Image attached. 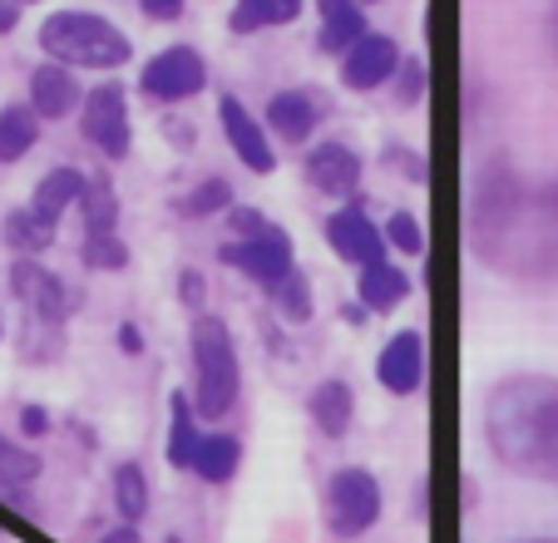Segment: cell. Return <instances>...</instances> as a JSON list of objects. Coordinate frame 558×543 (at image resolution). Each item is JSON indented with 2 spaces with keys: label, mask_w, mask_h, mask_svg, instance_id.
<instances>
[{
  "label": "cell",
  "mask_w": 558,
  "mask_h": 543,
  "mask_svg": "<svg viewBox=\"0 0 558 543\" xmlns=\"http://www.w3.org/2000/svg\"><path fill=\"white\" fill-rule=\"evenodd\" d=\"M40 50L50 55V64H64V70H119L129 64L134 45L119 31L114 21L95 11H60L40 25Z\"/></svg>",
  "instance_id": "obj_5"
},
{
  "label": "cell",
  "mask_w": 558,
  "mask_h": 543,
  "mask_svg": "<svg viewBox=\"0 0 558 543\" xmlns=\"http://www.w3.org/2000/svg\"><path fill=\"white\" fill-rule=\"evenodd\" d=\"M189 355H193V390L189 406L198 420H222L238 406L243 390V371H238V346L222 316H193L189 326Z\"/></svg>",
  "instance_id": "obj_4"
},
{
  "label": "cell",
  "mask_w": 558,
  "mask_h": 543,
  "mask_svg": "<svg viewBox=\"0 0 558 543\" xmlns=\"http://www.w3.org/2000/svg\"><path fill=\"white\" fill-rule=\"evenodd\" d=\"M80 193H85V173H80V168H54V173H45L40 183H35L25 213H31L35 222H45V228H60V218L80 203Z\"/></svg>",
  "instance_id": "obj_17"
},
{
  "label": "cell",
  "mask_w": 558,
  "mask_h": 543,
  "mask_svg": "<svg viewBox=\"0 0 558 543\" xmlns=\"http://www.w3.org/2000/svg\"><path fill=\"white\" fill-rule=\"evenodd\" d=\"M380 509H386L380 484H376V474L361 470V464H347V470H337L327 480V529H331V539L351 543V539H361V533H371L380 523Z\"/></svg>",
  "instance_id": "obj_6"
},
{
  "label": "cell",
  "mask_w": 558,
  "mask_h": 543,
  "mask_svg": "<svg viewBox=\"0 0 558 543\" xmlns=\"http://www.w3.org/2000/svg\"><path fill=\"white\" fill-rule=\"evenodd\" d=\"M80 208H85V238H105L119 222V198L105 178H85V193H80Z\"/></svg>",
  "instance_id": "obj_27"
},
{
  "label": "cell",
  "mask_w": 558,
  "mask_h": 543,
  "mask_svg": "<svg viewBox=\"0 0 558 543\" xmlns=\"http://www.w3.org/2000/svg\"><path fill=\"white\" fill-rule=\"evenodd\" d=\"M218 119H222V134H228V148L243 158V168H253V173H272V168H277L272 138H267V129L257 124L253 114H247L243 99H238V95H222Z\"/></svg>",
  "instance_id": "obj_12"
},
{
  "label": "cell",
  "mask_w": 558,
  "mask_h": 543,
  "mask_svg": "<svg viewBox=\"0 0 558 543\" xmlns=\"http://www.w3.org/2000/svg\"><path fill=\"white\" fill-rule=\"evenodd\" d=\"M386 164L390 168H401L411 183H425V158L415 154V148H405V144H386Z\"/></svg>",
  "instance_id": "obj_35"
},
{
  "label": "cell",
  "mask_w": 558,
  "mask_h": 543,
  "mask_svg": "<svg viewBox=\"0 0 558 543\" xmlns=\"http://www.w3.org/2000/svg\"><path fill=\"white\" fill-rule=\"evenodd\" d=\"M11 297L21 302V351L31 361H54L64 351V322L80 312L85 297L64 282L60 272H50L45 262L21 257L11 267Z\"/></svg>",
  "instance_id": "obj_3"
},
{
  "label": "cell",
  "mask_w": 558,
  "mask_h": 543,
  "mask_svg": "<svg viewBox=\"0 0 558 543\" xmlns=\"http://www.w3.org/2000/svg\"><path fill=\"white\" fill-rule=\"evenodd\" d=\"M228 208H232L228 178H203L198 189L183 198V213H189V218H213V213H228Z\"/></svg>",
  "instance_id": "obj_32"
},
{
  "label": "cell",
  "mask_w": 558,
  "mask_h": 543,
  "mask_svg": "<svg viewBox=\"0 0 558 543\" xmlns=\"http://www.w3.org/2000/svg\"><path fill=\"white\" fill-rule=\"evenodd\" d=\"M99 543H144V539H138V529H134V523H119V529H109Z\"/></svg>",
  "instance_id": "obj_41"
},
{
  "label": "cell",
  "mask_w": 558,
  "mask_h": 543,
  "mask_svg": "<svg viewBox=\"0 0 558 543\" xmlns=\"http://www.w3.org/2000/svg\"><path fill=\"white\" fill-rule=\"evenodd\" d=\"M470 242L505 277L558 282V178L529 183L509 164H489L470 198Z\"/></svg>",
  "instance_id": "obj_1"
},
{
  "label": "cell",
  "mask_w": 558,
  "mask_h": 543,
  "mask_svg": "<svg viewBox=\"0 0 558 543\" xmlns=\"http://www.w3.org/2000/svg\"><path fill=\"white\" fill-rule=\"evenodd\" d=\"M296 15H302V0H238L228 15V31L257 35V31H272V25H292Z\"/></svg>",
  "instance_id": "obj_22"
},
{
  "label": "cell",
  "mask_w": 558,
  "mask_h": 543,
  "mask_svg": "<svg viewBox=\"0 0 558 543\" xmlns=\"http://www.w3.org/2000/svg\"><path fill=\"white\" fill-rule=\"evenodd\" d=\"M267 292H272V306L282 312V322H296V326L312 322V282H306V277H302L296 267L287 272L282 282L267 287Z\"/></svg>",
  "instance_id": "obj_28"
},
{
  "label": "cell",
  "mask_w": 558,
  "mask_h": 543,
  "mask_svg": "<svg viewBox=\"0 0 558 543\" xmlns=\"http://www.w3.org/2000/svg\"><path fill=\"white\" fill-rule=\"evenodd\" d=\"M169 543H183V539H179V533H173V539H169Z\"/></svg>",
  "instance_id": "obj_48"
},
{
  "label": "cell",
  "mask_w": 558,
  "mask_h": 543,
  "mask_svg": "<svg viewBox=\"0 0 558 543\" xmlns=\"http://www.w3.org/2000/svg\"><path fill=\"white\" fill-rule=\"evenodd\" d=\"M238 464H243V439L228 435V430H213V435L198 439L189 470L198 474V480H208V484H228L232 474H238Z\"/></svg>",
  "instance_id": "obj_19"
},
{
  "label": "cell",
  "mask_w": 558,
  "mask_h": 543,
  "mask_svg": "<svg viewBox=\"0 0 558 543\" xmlns=\"http://www.w3.org/2000/svg\"><path fill=\"white\" fill-rule=\"evenodd\" d=\"M485 439L514 474L558 480V381L505 376L485 400Z\"/></svg>",
  "instance_id": "obj_2"
},
{
  "label": "cell",
  "mask_w": 558,
  "mask_h": 543,
  "mask_svg": "<svg viewBox=\"0 0 558 543\" xmlns=\"http://www.w3.org/2000/svg\"><path fill=\"white\" fill-rule=\"evenodd\" d=\"M15 25H21V5H11V0H0V35H11Z\"/></svg>",
  "instance_id": "obj_40"
},
{
  "label": "cell",
  "mask_w": 558,
  "mask_h": 543,
  "mask_svg": "<svg viewBox=\"0 0 558 543\" xmlns=\"http://www.w3.org/2000/svg\"><path fill=\"white\" fill-rule=\"evenodd\" d=\"M114 341H119V351H124V355H144V336H138L134 322H119V336H114Z\"/></svg>",
  "instance_id": "obj_39"
},
{
  "label": "cell",
  "mask_w": 558,
  "mask_h": 543,
  "mask_svg": "<svg viewBox=\"0 0 558 543\" xmlns=\"http://www.w3.org/2000/svg\"><path fill=\"white\" fill-rule=\"evenodd\" d=\"M322 119V99L316 89H282V95L267 99V138H282V144H306Z\"/></svg>",
  "instance_id": "obj_15"
},
{
  "label": "cell",
  "mask_w": 558,
  "mask_h": 543,
  "mask_svg": "<svg viewBox=\"0 0 558 543\" xmlns=\"http://www.w3.org/2000/svg\"><path fill=\"white\" fill-rule=\"evenodd\" d=\"M11 5H40V0H11Z\"/></svg>",
  "instance_id": "obj_45"
},
{
  "label": "cell",
  "mask_w": 558,
  "mask_h": 543,
  "mask_svg": "<svg viewBox=\"0 0 558 543\" xmlns=\"http://www.w3.org/2000/svg\"><path fill=\"white\" fill-rule=\"evenodd\" d=\"M179 302L189 306L193 316H203V302H208V282H203L198 267H183V272H179Z\"/></svg>",
  "instance_id": "obj_34"
},
{
  "label": "cell",
  "mask_w": 558,
  "mask_h": 543,
  "mask_svg": "<svg viewBox=\"0 0 558 543\" xmlns=\"http://www.w3.org/2000/svg\"><path fill=\"white\" fill-rule=\"evenodd\" d=\"M80 262H85L89 272H124L129 248H124V238H114V232H105V238H85L80 242Z\"/></svg>",
  "instance_id": "obj_30"
},
{
  "label": "cell",
  "mask_w": 558,
  "mask_h": 543,
  "mask_svg": "<svg viewBox=\"0 0 558 543\" xmlns=\"http://www.w3.org/2000/svg\"><path fill=\"white\" fill-rule=\"evenodd\" d=\"M534 543H558V539H534Z\"/></svg>",
  "instance_id": "obj_47"
},
{
  "label": "cell",
  "mask_w": 558,
  "mask_h": 543,
  "mask_svg": "<svg viewBox=\"0 0 558 543\" xmlns=\"http://www.w3.org/2000/svg\"><path fill=\"white\" fill-rule=\"evenodd\" d=\"M50 425H54V420H50V410H45V406H25V410H21V435H25V439L50 435Z\"/></svg>",
  "instance_id": "obj_37"
},
{
  "label": "cell",
  "mask_w": 558,
  "mask_h": 543,
  "mask_svg": "<svg viewBox=\"0 0 558 543\" xmlns=\"http://www.w3.org/2000/svg\"><path fill=\"white\" fill-rule=\"evenodd\" d=\"M306 183H312L316 193H327V198H351V193L361 189V154L337 144V138L316 144L312 154H306Z\"/></svg>",
  "instance_id": "obj_14"
},
{
  "label": "cell",
  "mask_w": 558,
  "mask_h": 543,
  "mask_svg": "<svg viewBox=\"0 0 558 543\" xmlns=\"http://www.w3.org/2000/svg\"><path fill=\"white\" fill-rule=\"evenodd\" d=\"M356 297H361L366 312H396V306L411 297V277H405L401 267H390V262H380V267H361Z\"/></svg>",
  "instance_id": "obj_20"
},
{
  "label": "cell",
  "mask_w": 558,
  "mask_h": 543,
  "mask_svg": "<svg viewBox=\"0 0 558 543\" xmlns=\"http://www.w3.org/2000/svg\"><path fill=\"white\" fill-rule=\"evenodd\" d=\"M0 336H5V316H0Z\"/></svg>",
  "instance_id": "obj_46"
},
{
  "label": "cell",
  "mask_w": 558,
  "mask_h": 543,
  "mask_svg": "<svg viewBox=\"0 0 558 543\" xmlns=\"http://www.w3.org/2000/svg\"><path fill=\"white\" fill-rule=\"evenodd\" d=\"M35 144H40V119H35V109L31 105L0 109V164H21Z\"/></svg>",
  "instance_id": "obj_23"
},
{
  "label": "cell",
  "mask_w": 558,
  "mask_h": 543,
  "mask_svg": "<svg viewBox=\"0 0 558 543\" xmlns=\"http://www.w3.org/2000/svg\"><path fill=\"white\" fill-rule=\"evenodd\" d=\"M401 64V45L390 35H361L347 55H341V84L347 89H380Z\"/></svg>",
  "instance_id": "obj_13"
},
{
  "label": "cell",
  "mask_w": 558,
  "mask_h": 543,
  "mask_svg": "<svg viewBox=\"0 0 558 543\" xmlns=\"http://www.w3.org/2000/svg\"><path fill=\"white\" fill-rule=\"evenodd\" d=\"M222 262H228V267H238V272H247L253 282L272 287V282H282L287 272L296 267V252H292V238H287L282 228H272V222H267L257 238L222 242Z\"/></svg>",
  "instance_id": "obj_9"
},
{
  "label": "cell",
  "mask_w": 558,
  "mask_h": 543,
  "mask_svg": "<svg viewBox=\"0 0 558 543\" xmlns=\"http://www.w3.org/2000/svg\"><path fill=\"white\" fill-rule=\"evenodd\" d=\"M85 105V89H80V80H74V70H64V64H35L31 74V109L35 119H64L74 114V109Z\"/></svg>",
  "instance_id": "obj_16"
},
{
  "label": "cell",
  "mask_w": 558,
  "mask_h": 543,
  "mask_svg": "<svg viewBox=\"0 0 558 543\" xmlns=\"http://www.w3.org/2000/svg\"><path fill=\"white\" fill-rule=\"evenodd\" d=\"M198 439H203V430H198V415H193V406H189V390H173V400H169V445H163L173 470H189Z\"/></svg>",
  "instance_id": "obj_24"
},
{
  "label": "cell",
  "mask_w": 558,
  "mask_h": 543,
  "mask_svg": "<svg viewBox=\"0 0 558 543\" xmlns=\"http://www.w3.org/2000/svg\"><path fill=\"white\" fill-rule=\"evenodd\" d=\"M183 5H189V0H138V11H144L148 21H179Z\"/></svg>",
  "instance_id": "obj_38"
},
{
  "label": "cell",
  "mask_w": 558,
  "mask_h": 543,
  "mask_svg": "<svg viewBox=\"0 0 558 543\" xmlns=\"http://www.w3.org/2000/svg\"><path fill=\"white\" fill-rule=\"evenodd\" d=\"M228 228H232V238H257L267 228V218L257 208H228Z\"/></svg>",
  "instance_id": "obj_36"
},
{
  "label": "cell",
  "mask_w": 558,
  "mask_h": 543,
  "mask_svg": "<svg viewBox=\"0 0 558 543\" xmlns=\"http://www.w3.org/2000/svg\"><path fill=\"white\" fill-rule=\"evenodd\" d=\"M80 129H85V138L99 148L105 158H129V148H134V119H129V95L124 84L105 80L95 84L85 95V114H80Z\"/></svg>",
  "instance_id": "obj_7"
},
{
  "label": "cell",
  "mask_w": 558,
  "mask_h": 543,
  "mask_svg": "<svg viewBox=\"0 0 558 543\" xmlns=\"http://www.w3.org/2000/svg\"><path fill=\"white\" fill-rule=\"evenodd\" d=\"M208 84V64H203V55L193 50V45H169V50H158L154 60L144 64V74H138V89H144L148 99H158V105H183V99H193Z\"/></svg>",
  "instance_id": "obj_8"
},
{
  "label": "cell",
  "mask_w": 558,
  "mask_h": 543,
  "mask_svg": "<svg viewBox=\"0 0 558 543\" xmlns=\"http://www.w3.org/2000/svg\"><path fill=\"white\" fill-rule=\"evenodd\" d=\"M40 455L35 449H25V445H15V439H5L0 435V494L5 499H15L21 509H31V499H25L21 490H31L35 480H40Z\"/></svg>",
  "instance_id": "obj_21"
},
{
  "label": "cell",
  "mask_w": 558,
  "mask_h": 543,
  "mask_svg": "<svg viewBox=\"0 0 558 543\" xmlns=\"http://www.w3.org/2000/svg\"><path fill=\"white\" fill-rule=\"evenodd\" d=\"M306 410H312V425L322 430V435L341 439L351 430V420H356V396H351L347 381H322V386H312V396H306Z\"/></svg>",
  "instance_id": "obj_18"
},
{
  "label": "cell",
  "mask_w": 558,
  "mask_h": 543,
  "mask_svg": "<svg viewBox=\"0 0 558 543\" xmlns=\"http://www.w3.org/2000/svg\"><path fill=\"white\" fill-rule=\"evenodd\" d=\"M554 45H558V0H554Z\"/></svg>",
  "instance_id": "obj_44"
},
{
  "label": "cell",
  "mask_w": 558,
  "mask_h": 543,
  "mask_svg": "<svg viewBox=\"0 0 558 543\" xmlns=\"http://www.w3.org/2000/svg\"><path fill=\"white\" fill-rule=\"evenodd\" d=\"M341 316H347V322H366V306H361V302H351Z\"/></svg>",
  "instance_id": "obj_43"
},
{
  "label": "cell",
  "mask_w": 558,
  "mask_h": 543,
  "mask_svg": "<svg viewBox=\"0 0 558 543\" xmlns=\"http://www.w3.org/2000/svg\"><path fill=\"white\" fill-rule=\"evenodd\" d=\"M5 242H11V252H21V257H31L35 262V252H50L54 248V228H45V222H35L31 213H11V218H5Z\"/></svg>",
  "instance_id": "obj_29"
},
{
  "label": "cell",
  "mask_w": 558,
  "mask_h": 543,
  "mask_svg": "<svg viewBox=\"0 0 558 543\" xmlns=\"http://www.w3.org/2000/svg\"><path fill=\"white\" fill-rule=\"evenodd\" d=\"M109 490H114V509H119V523H134L148 514V474L138 460H124L114 464V480H109Z\"/></svg>",
  "instance_id": "obj_25"
},
{
  "label": "cell",
  "mask_w": 558,
  "mask_h": 543,
  "mask_svg": "<svg viewBox=\"0 0 558 543\" xmlns=\"http://www.w3.org/2000/svg\"><path fill=\"white\" fill-rule=\"evenodd\" d=\"M396 99L401 105H421V95H425V64L415 60V55H401V64H396Z\"/></svg>",
  "instance_id": "obj_33"
},
{
  "label": "cell",
  "mask_w": 558,
  "mask_h": 543,
  "mask_svg": "<svg viewBox=\"0 0 558 543\" xmlns=\"http://www.w3.org/2000/svg\"><path fill=\"white\" fill-rule=\"evenodd\" d=\"M386 248H396V252H405V257H425V228H421V218L415 213H390V222H386Z\"/></svg>",
  "instance_id": "obj_31"
},
{
  "label": "cell",
  "mask_w": 558,
  "mask_h": 543,
  "mask_svg": "<svg viewBox=\"0 0 558 543\" xmlns=\"http://www.w3.org/2000/svg\"><path fill=\"white\" fill-rule=\"evenodd\" d=\"M327 238H331V252H337L341 262H351V267H380V262H386V238H380V228L361 213V203L331 213Z\"/></svg>",
  "instance_id": "obj_10"
},
{
  "label": "cell",
  "mask_w": 558,
  "mask_h": 543,
  "mask_svg": "<svg viewBox=\"0 0 558 543\" xmlns=\"http://www.w3.org/2000/svg\"><path fill=\"white\" fill-rule=\"evenodd\" d=\"M361 35H371V31H366V11H361L356 0H351V5H341L337 15H327V21H322V35H316V50H327V55H347L351 45L361 40Z\"/></svg>",
  "instance_id": "obj_26"
},
{
  "label": "cell",
  "mask_w": 558,
  "mask_h": 543,
  "mask_svg": "<svg viewBox=\"0 0 558 543\" xmlns=\"http://www.w3.org/2000/svg\"><path fill=\"white\" fill-rule=\"evenodd\" d=\"M376 381L390 396H415L425 386V336L396 331L376 355Z\"/></svg>",
  "instance_id": "obj_11"
},
{
  "label": "cell",
  "mask_w": 558,
  "mask_h": 543,
  "mask_svg": "<svg viewBox=\"0 0 558 543\" xmlns=\"http://www.w3.org/2000/svg\"><path fill=\"white\" fill-rule=\"evenodd\" d=\"M316 5H322V21H327V15H337L341 5H351V0H316Z\"/></svg>",
  "instance_id": "obj_42"
}]
</instances>
